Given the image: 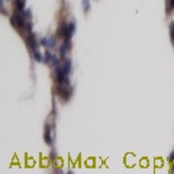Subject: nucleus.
Masks as SVG:
<instances>
[{"label": "nucleus", "instance_id": "0eeeda50", "mask_svg": "<svg viewBox=\"0 0 174 174\" xmlns=\"http://www.w3.org/2000/svg\"><path fill=\"white\" fill-rule=\"evenodd\" d=\"M26 42H28V47L32 49V51H36V49H39V44H38L36 38H35V35L33 33H29L28 38H26Z\"/></svg>", "mask_w": 174, "mask_h": 174}, {"label": "nucleus", "instance_id": "7ed1b4c3", "mask_svg": "<svg viewBox=\"0 0 174 174\" xmlns=\"http://www.w3.org/2000/svg\"><path fill=\"white\" fill-rule=\"evenodd\" d=\"M67 31H68V23H67V22H61V23H60V26H58V29H57L55 36L60 38V39H66Z\"/></svg>", "mask_w": 174, "mask_h": 174}, {"label": "nucleus", "instance_id": "f03ea898", "mask_svg": "<svg viewBox=\"0 0 174 174\" xmlns=\"http://www.w3.org/2000/svg\"><path fill=\"white\" fill-rule=\"evenodd\" d=\"M57 94L61 97L64 102L71 97V87H70V83H67V84H57Z\"/></svg>", "mask_w": 174, "mask_h": 174}, {"label": "nucleus", "instance_id": "1a4fd4ad", "mask_svg": "<svg viewBox=\"0 0 174 174\" xmlns=\"http://www.w3.org/2000/svg\"><path fill=\"white\" fill-rule=\"evenodd\" d=\"M13 10L15 12H23L25 0H13Z\"/></svg>", "mask_w": 174, "mask_h": 174}, {"label": "nucleus", "instance_id": "20e7f679", "mask_svg": "<svg viewBox=\"0 0 174 174\" xmlns=\"http://www.w3.org/2000/svg\"><path fill=\"white\" fill-rule=\"evenodd\" d=\"M44 139H45V144L47 145H52V126L49 123L45 125V129H44Z\"/></svg>", "mask_w": 174, "mask_h": 174}, {"label": "nucleus", "instance_id": "9d476101", "mask_svg": "<svg viewBox=\"0 0 174 174\" xmlns=\"http://www.w3.org/2000/svg\"><path fill=\"white\" fill-rule=\"evenodd\" d=\"M33 52V60L36 62H42L44 61V55L39 52V49H36V51H32Z\"/></svg>", "mask_w": 174, "mask_h": 174}, {"label": "nucleus", "instance_id": "f3484780", "mask_svg": "<svg viewBox=\"0 0 174 174\" xmlns=\"http://www.w3.org/2000/svg\"><path fill=\"white\" fill-rule=\"evenodd\" d=\"M171 171H173V173H174V167H173V170H171Z\"/></svg>", "mask_w": 174, "mask_h": 174}, {"label": "nucleus", "instance_id": "39448f33", "mask_svg": "<svg viewBox=\"0 0 174 174\" xmlns=\"http://www.w3.org/2000/svg\"><path fill=\"white\" fill-rule=\"evenodd\" d=\"M39 44L42 45V47L45 48H55L57 47V36H52V38H42L41 41H39Z\"/></svg>", "mask_w": 174, "mask_h": 174}, {"label": "nucleus", "instance_id": "9b49d317", "mask_svg": "<svg viewBox=\"0 0 174 174\" xmlns=\"http://www.w3.org/2000/svg\"><path fill=\"white\" fill-rule=\"evenodd\" d=\"M52 55H54V54H51L49 51L45 52V54H44V62H47V64H51V61H52Z\"/></svg>", "mask_w": 174, "mask_h": 174}, {"label": "nucleus", "instance_id": "6e6552de", "mask_svg": "<svg viewBox=\"0 0 174 174\" xmlns=\"http://www.w3.org/2000/svg\"><path fill=\"white\" fill-rule=\"evenodd\" d=\"M75 28H77V25H75L74 20L68 22V31H67V36H66V39H71V38H73V35L75 33Z\"/></svg>", "mask_w": 174, "mask_h": 174}, {"label": "nucleus", "instance_id": "423d86ee", "mask_svg": "<svg viewBox=\"0 0 174 174\" xmlns=\"http://www.w3.org/2000/svg\"><path fill=\"white\" fill-rule=\"evenodd\" d=\"M70 39H64V42L58 47V55H60V58H64V57L67 55V52H68V49H70Z\"/></svg>", "mask_w": 174, "mask_h": 174}, {"label": "nucleus", "instance_id": "4468645a", "mask_svg": "<svg viewBox=\"0 0 174 174\" xmlns=\"http://www.w3.org/2000/svg\"><path fill=\"white\" fill-rule=\"evenodd\" d=\"M83 9H84L86 13L89 12V9H90V2L89 0H83Z\"/></svg>", "mask_w": 174, "mask_h": 174}, {"label": "nucleus", "instance_id": "a211bd4d", "mask_svg": "<svg viewBox=\"0 0 174 174\" xmlns=\"http://www.w3.org/2000/svg\"><path fill=\"white\" fill-rule=\"evenodd\" d=\"M6 2H12V0H6Z\"/></svg>", "mask_w": 174, "mask_h": 174}, {"label": "nucleus", "instance_id": "f8f14e48", "mask_svg": "<svg viewBox=\"0 0 174 174\" xmlns=\"http://www.w3.org/2000/svg\"><path fill=\"white\" fill-rule=\"evenodd\" d=\"M170 39H171V44L174 47V20L170 22Z\"/></svg>", "mask_w": 174, "mask_h": 174}, {"label": "nucleus", "instance_id": "ddd939ff", "mask_svg": "<svg viewBox=\"0 0 174 174\" xmlns=\"http://www.w3.org/2000/svg\"><path fill=\"white\" fill-rule=\"evenodd\" d=\"M20 13L23 15V18L26 19V20H31V19H32V12H31L29 9H25L23 12H20Z\"/></svg>", "mask_w": 174, "mask_h": 174}, {"label": "nucleus", "instance_id": "f257e3e1", "mask_svg": "<svg viewBox=\"0 0 174 174\" xmlns=\"http://www.w3.org/2000/svg\"><path fill=\"white\" fill-rule=\"evenodd\" d=\"M10 23L15 29H18L19 32H22L25 29V23H26V19L23 18V15L20 12H15L12 16H10Z\"/></svg>", "mask_w": 174, "mask_h": 174}, {"label": "nucleus", "instance_id": "dca6fc26", "mask_svg": "<svg viewBox=\"0 0 174 174\" xmlns=\"http://www.w3.org/2000/svg\"><path fill=\"white\" fill-rule=\"evenodd\" d=\"M49 157H51V160H55V151L54 150H52V152H51V155Z\"/></svg>", "mask_w": 174, "mask_h": 174}, {"label": "nucleus", "instance_id": "2eb2a0df", "mask_svg": "<svg viewBox=\"0 0 174 174\" xmlns=\"http://www.w3.org/2000/svg\"><path fill=\"white\" fill-rule=\"evenodd\" d=\"M173 161H174V150L171 151V154L168 155V163H173Z\"/></svg>", "mask_w": 174, "mask_h": 174}]
</instances>
